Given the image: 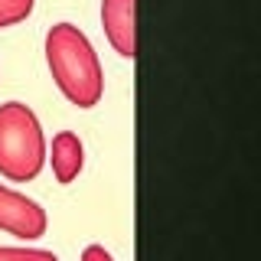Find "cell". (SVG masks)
<instances>
[{
  "mask_svg": "<svg viewBox=\"0 0 261 261\" xmlns=\"http://www.w3.org/2000/svg\"><path fill=\"white\" fill-rule=\"evenodd\" d=\"M0 261H59V255L46 248H16V245H0Z\"/></svg>",
  "mask_w": 261,
  "mask_h": 261,
  "instance_id": "cell-7",
  "label": "cell"
},
{
  "mask_svg": "<svg viewBox=\"0 0 261 261\" xmlns=\"http://www.w3.org/2000/svg\"><path fill=\"white\" fill-rule=\"evenodd\" d=\"M33 7H36V0H0V30L23 23L33 13Z\"/></svg>",
  "mask_w": 261,
  "mask_h": 261,
  "instance_id": "cell-6",
  "label": "cell"
},
{
  "mask_svg": "<svg viewBox=\"0 0 261 261\" xmlns=\"http://www.w3.org/2000/svg\"><path fill=\"white\" fill-rule=\"evenodd\" d=\"M46 157L53 160L56 179L65 186V183H72V179L82 173V167H85V147H82L79 134H72V130H59V134L53 137V150H49Z\"/></svg>",
  "mask_w": 261,
  "mask_h": 261,
  "instance_id": "cell-5",
  "label": "cell"
},
{
  "mask_svg": "<svg viewBox=\"0 0 261 261\" xmlns=\"http://www.w3.org/2000/svg\"><path fill=\"white\" fill-rule=\"evenodd\" d=\"M82 261H114V258L105 251V245H88V248L82 251Z\"/></svg>",
  "mask_w": 261,
  "mask_h": 261,
  "instance_id": "cell-8",
  "label": "cell"
},
{
  "mask_svg": "<svg viewBox=\"0 0 261 261\" xmlns=\"http://www.w3.org/2000/svg\"><path fill=\"white\" fill-rule=\"evenodd\" d=\"M46 62L53 82L75 108H95L105 95V72L95 46L75 23H56L46 33Z\"/></svg>",
  "mask_w": 261,
  "mask_h": 261,
  "instance_id": "cell-1",
  "label": "cell"
},
{
  "mask_svg": "<svg viewBox=\"0 0 261 261\" xmlns=\"http://www.w3.org/2000/svg\"><path fill=\"white\" fill-rule=\"evenodd\" d=\"M46 167V137L43 124L30 105L7 101L0 105V176L13 183H30Z\"/></svg>",
  "mask_w": 261,
  "mask_h": 261,
  "instance_id": "cell-2",
  "label": "cell"
},
{
  "mask_svg": "<svg viewBox=\"0 0 261 261\" xmlns=\"http://www.w3.org/2000/svg\"><path fill=\"white\" fill-rule=\"evenodd\" d=\"M46 225H49L46 209L36 199L0 183V228L4 232H10L23 242H33L46 235Z\"/></svg>",
  "mask_w": 261,
  "mask_h": 261,
  "instance_id": "cell-3",
  "label": "cell"
},
{
  "mask_svg": "<svg viewBox=\"0 0 261 261\" xmlns=\"http://www.w3.org/2000/svg\"><path fill=\"white\" fill-rule=\"evenodd\" d=\"M137 0H101V27L114 53L137 59Z\"/></svg>",
  "mask_w": 261,
  "mask_h": 261,
  "instance_id": "cell-4",
  "label": "cell"
}]
</instances>
